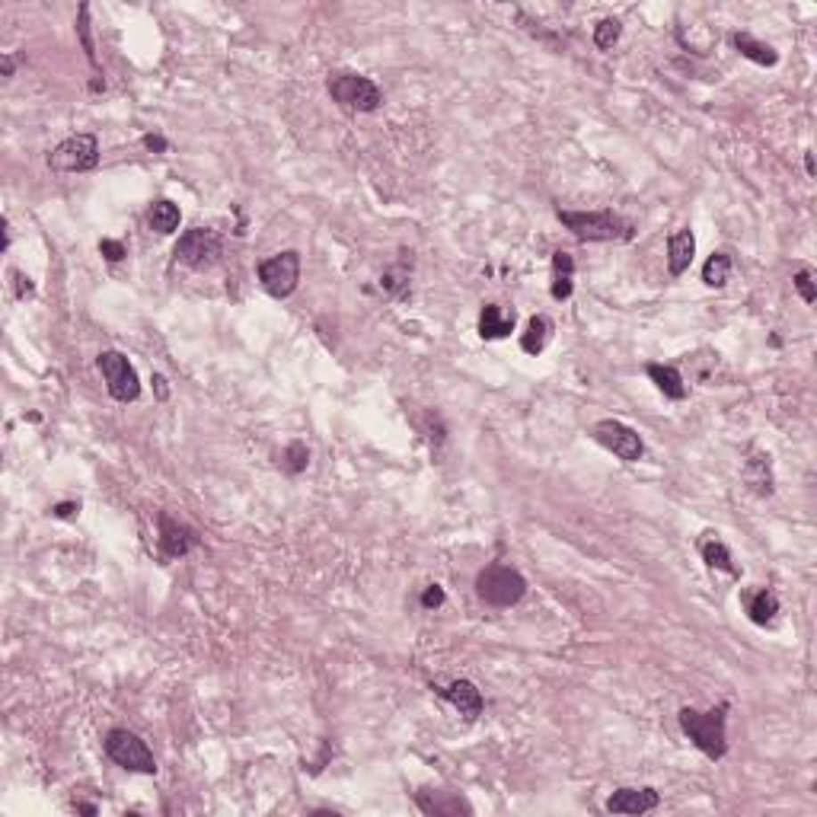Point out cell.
<instances>
[{
	"label": "cell",
	"instance_id": "cell-1",
	"mask_svg": "<svg viewBox=\"0 0 817 817\" xmlns=\"http://www.w3.org/2000/svg\"><path fill=\"white\" fill-rule=\"evenodd\" d=\"M728 706L715 709H680V728L709 760H722L728 754Z\"/></svg>",
	"mask_w": 817,
	"mask_h": 817
},
{
	"label": "cell",
	"instance_id": "cell-2",
	"mask_svg": "<svg viewBox=\"0 0 817 817\" xmlns=\"http://www.w3.org/2000/svg\"><path fill=\"white\" fill-rule=\"evenodd\" d=\"M559 221L584 243H610V240H633V224L617 211H562L556 208Z\"/></svg>",
	"mask_w": 817,
	"mask_h": 817
},
{
	"label": "cell",
	"instance_id": "cell-3",
	"mask_svg": "<svg viewBox=\"0 0 817 817\" xmlns=\"http://www.w3.org/2000/svg\"><path fill=\"white\" fill-rule=\"evenodd\" d=\"M476 594L489 607H514L520 597L527 594V581L518 568L492 562L476 575Z\"/></svg>",
	"mask_w": 817,
	"mask_h": 817
},
{
	"label": "cell",
	"instance_id": "cell-4",
	"mask_svg": "<svg viewBox=\"0 0 817 817\" xmlns=\"http://www.w3.org/2000/svg\"><path fill=\"white\" fill-rule=\"evenodd\" d=\"M326 86H329V96H332L342 109H348V112H377L383 102L380 86L364 74H348V70H342V74L329 77Z\"/></svg>",
	"mask_w": 817,
	"mask_h": 817
},
{
	"label": "cell",
	"instance_id": "cell-5",
	"mask_svg": "<svg viewBox=\"0 0 817 817\" xmlns=\"http://www.w3.org/2000/svg\"><path fill=\"white\" fill-rule=\"evenodd\" d=\"M106 754L115 766H122L128 772H144V776H153L157 772V760H153L151 748L144 744V738L128 728H112L106 734Z\"/></svg>",
	"mask_w": 817,
	"mask_h": 817
},
{
	"label": "cell",
	"instance_id": "cell-6",
	"mask_svg": "<svg viewBox=\"0 0 817 817\" xmlns=\"http://www.w3.org/2000/svg\"><path fill=\"white\" fill-rule=\"evenodd\" d=\"M173 252H176V259L183 262V266L201 272V268H211L214 262L221 259L224 240H221V233L211 230V227H192V230H185L183 237H179V243Z\"/></svg>",
	"mask_w": 817,
	"mask_h": 817
},
{
	"label": "cell",
	"instance_id": "cell-7",
	"mask_svg": "<svg viewBox=\"0 0 817 817\" xmlns=\"http://www.w3.org/2000/svg\"><path fill=\"white\" fill-rule=\"evenodd\" d=\"M100 163V141L93 135H74L48 153V167L54 173H90Z\"/></svg>",
	"mask_w": 817,
	"mask_h": 817
},
{
	"label": "cell",
	"instance_id": "cell-8",
	"mask_svg": "<svg viewBox=\"0 0 817 817\" xmlns=\"http://www.w3.org/2000/svg\"><path fill=\"white\" fill-rule=\"evenodd\" d=\"M300 282V252L294 249H284L272 259L259 262V284L266 288V294L272 298H290L298 290Z\"/></svg>",
	"mask_w": 817,
	"mask_h": 817
},
{
	"label": "cell",
	"instance_id": "cell-9",
	"mask_svg": "<svg viewBox=\"0 0 817 817\" xmlns=\"http://www.w3.org/2000/svg\"><path fill=\"white\" fill-rule=\"evenodd\" d=\"M96 364H100L102 377H106V390L115 403H135L141 396L138 371L131 367V361L122 352H102Z\"/></svg>",
	"mask_w": 817,
	"mask_h": 817
},
{
	"label": "cell",
	"instance_id": "cell-10",
	"mask_svg": "<svg viewBox=\"0 0 817 817\" xmlns=\"http://www.w3.org/2000/svg\"><path fill=\"white\" fill-rule=\"evenodd\" d=\"M591 435L604 444L607 451L617 453L619 460H626V463H635V460H641V453H645V444H641L639 431L629 428V425H623V421H617V419L597 421Z\"/></svg>",
	"mask_w": 817,
	"mask_h": 817
},
{
	"label": "cell",
	"instance_id": "cell-11",
	"mask_svg": "<svg viewBox=\"0 0 817 817\" xmlns=\"http://www.w3.org/2000/svg\"><path fill=\"white\" fill-rule=\"evenodd\" d=\"M199 546V534L179 520H173L169 514H160V550L167 559H183Z\"/></svg>",
	"mask_w": 817,
	"mask_h": 817
},
{
	"label": "cell",
	"instance_id": "cell-12",
	"mask_svg": "<svg viewBox=\"0 0 817 817\" xmlns=\"http://www.w3.org/2000/svg\"><path fill=\"white\" fill-rule=\"evenodd\" d=\"M415 805L431 817H460V814L470 817L473 814V805L466 802L460 792H431V788H425V792H415Z\"/></svg>",
	"mask_w": 817,
	"mask_h": 817
},
{
	"label": "cell",
	"instance_id": "cell-13",
	"mask_svg": "<svg viewBox=\"0 0 817 817\" xmlns=\"http://www.w3.org/2000/svg\"><path fill=\"white\" fill-rule=\"evenodd\" d=\"M661 805V795L655 788H617L607 798V811L610 814H649Z\"/></svg>",
	"mask_w": 817,
	"mask_h": 817
},
{
	"label": "cell",
	"instance_id": "cell-14",
	"mask_svg": "<svg viewBox=\"0 0 817 817\" xmlns=\"http://www.w3.org/2000/svg\"><path fill=\"white\" fill-rule=\"evenodd\" d=\"M441 696L466 718V722H476V718L482 715V706H486L482 703V693L476 690V683H470V680H453V683H447V687L441 690Z\"/></svg>",
	"mask_w": 817,
	"mask_h": 817
},
{
	"label": "cell",
	"instance_id": "cell-15",
	"mask_svg": "<svg viewBox=\"0 0 817 817\" xmlns=\"http://www.w3.org/2000/svg\"><path fill=\"white\" fill-rule=\"evenodd\" d=\"M696 256V237L690 227H680L674 230L671 237H667V272H671L674 278H680L683 272L690 268V262H693Z\"/></svg>",
	"mask_w": 817,
	"mask_h": 817
},
{
	"label": "cell",
	"instance_id": "cell-16",
	"mask_svg": "<svg viewBox=\"0 0 817 817\" xmlns=\"http://www.w3.org/2000/svg\"><path fill=\"white\" fill-rule=\"evenodd\" d=\"M514 332V310H504L498 304H486L479 314V336L482 339H504Z\"/></svg>",
	"mask_w": 817,
	"mask_h": 817
},
{
	"label": "cell",
	"instance_id": "cell-17",
	"mask_svg": "<svg viewBox=\"0 0 817 817\" xmlns=\"http://www.w3.org/2000/svg\"><path fill=\"white\" fill-rule=\"evenodd\" d=\"M744 482H748L756 495H770L772 492V466H770V457H766V453L750 451V457L744 460Z\"/></svg>",
	"mask_w": 817,
	"mask_h": 817
},
{
	"label": "cell",
	"instance_id": "cell-18",
	"mask_svg": "<svg viewBox=\"0 0 817 817\" xmlns=\"http://www.w3.org/2000/svg\"><path fill=\"white\" fill-rule=\"evenodd\" d=\"M575 259H572V252H552V288H550V294L556 300H568L572 298V290H575Z\"/></svg>",
	"mask_w": 817,
	"mask_h": 817
},
{
	"label": "cell",
	"instance_id": "cell-19",
	"mask_svg": "<svg viewBox=\"0 0 817 817\" xmlns=\"http://www.w3.org/2000/svg\"><path fill=\"white\" fill-rule=\"evenodd\" d=\"M645 374L651 377V383H655L658 390L665 393L667 399H687V383H683V374H680L677 367L671 364H649L645 367Z\"/></svg>",
	"mask_w": 817,
	"mask_h": 817
},
{
	"label": "cell",
	"instance_id": "cell-20",
	"mask_svg": "<svg viewBox=\"0 0 817 817\" xmlns=\"http://www.w3.org/2000/svg\"><path fill=\"white\" fill-rule=\"evenodd\" d=\"M699 552H703V562L709 568H718V572H728V575H741V568L734 566L731 552H728V546L722 540H715V534H706V540L699 543Z\"/></svg>",
	"mask_w": 817,
	"mask_h": 817
},
{
	"label": "cell",
	"instance_id": "cell-21",
	"mask_svg": "<svg viewBox=\"0 0 817 817\" xmlns=\"http://www.w3.org/2000/svg\"><path fill=\"white\" fill-rule=\"evenodd\" d=\"M731 42H734V48H738L744 58H750L754 64H766V68H772V64L780 61L776 48L766 45V42H760V38H754L750 32H734Z\"/></svg>",
	"mask_w": 817,
	"mask_h": 817
},
{
	"label": "cell",
	"instance_id": "cell-22",
	"mask_svg": "<svg viewBox=\"0 0 817 817\" xmlns=\"http://www.w3.org/2000/svg\"><path fill=\"white\" fill-rule=\"evenodd\" d=\"M744 604H748V617L754 619L756 626L772 623L776 613H780V600H776V594H772L770 588H760V591H754V594H748L744 597Z\"/></svg>",
	"mask_w": 817,
	"mask_h": 817
},
{
	"label": "cell",
	"instance_id": "cell-23",
	"mask_svg": "<svg viewBox=\"0 0 817 817\" xmlns=\"http://www.w3.org/2000/svg\"><path fill=\"white\" fill-rule=\"evenodd\" d=\"M550 336H552V323L546 316H534L527 323V329H524V336H520V348L527 355H540L546 348V342H550Z\"/></svg>",
	"mask_w": 817,
	"mask_h": 817
},
{
	"label": "cell",
	"instance_id": "cell-24",
	"mask_svg": "<svg viewBox=\"0 0 817 817\" xmlns=\"http://www.w3.org/2000/svg\"><path fill=\"white\" fill-rule=\"evenodd\" d=\"M179 208L173 205V201H167V199H160V201H153L151 205V214H147V221H151V227L157 230V233H173V230L179 227Z\"/></svg>",
	"mask_w": 817,
	"mask_h": 817
},
{
	"label": "cell",
	"instance_id": "cell-25",
	"mask_svg": "<svg viewBox=\"0 0 817 817\" xmlns=\"http://www.w3.org/2000/svg\"><path fill=\"white\" fill-rule=\"evenodd\" d=\"M728 278H731V256L728 252H712L703 266V282L709 288H725Z\"/></svg>",
	"mask_w": 817,
	"mask_h": 817
},
{
	"label": "cell",
	"instance_id": "cell-26",
	"mask_svg": "<svg viewBox=\"0 0 817 817\" xmlns=\"http://www.w3.org/2000/svg\"><path fill=\"white\" fill-rule=\"evenodd\" d=\"M380 288H383V294H390V298H403L405 290H409V268L405 266L387 268L380 278Z\"/></svg>",
	"mask_w": 817,
	"mask_h": 817
},
{
	"label": "cell",
	"instance_id": "cell-27",
	"mask_svg": "<svg viewBox=\"0 0 817 817\" xmlns=\"http://www.w3.org/2000/svg\"><path fill=\"white\" fill-rule=\"evenodd\" d=\"M306 463H310V451H306V444L304 441H290L288 451H284L282 466L288 470L290 476H298V473H304V470H306Z\"/></svg>",
	"mask_w": 817,
	"mask_h": 817
},
{
	"label": "cell",
	"instance_id": "cell-28",
	"mask_svg": "<svg viewBox=\"0 0 817 817\" xmlns=\"http://www.w3.org/2000/svg\"><path fill=\"white\" fill-rule=\"evenodd\" d=\"M619 36H623V23H619V20H600V23L594 26V45L600 48V52L617 45Z\"/></svg>",
	"mask_w": 817,
	"mask_h": 817
},
{
	"label": "cell",
	"instance_id": "cell-29",
	"mask_svg": "<svg viewBox=\"0 0 817 817\" xmlns=\"http://www.w3.org/2000/svg\"><path fill=\"white\" fill-rule=\"evenodd\" d=\"M77 36L84 42V52L90 58V64H96V48H93V38H90V7H80V20H77Z\"/></svg>",
	"mask_w": 817,
	"mask_h": 817
},
{
	"label": "cell",
	"instance_id": "cell-30",
	"mask_svg": "<svg viewBox=\"0 0 817 817\" xmlns=\"http://www.w3.org/2000/svg\"><path fill=\"white\" fill-rule=\"evenodd\" d=\"M792 284H795V290L802 294L805 304H814V300H817V290H814V278H811L808 268H798V272H795V278H792Z\"/></svg>",
	"mask_w": 817,
	"mask_h": 817
},
{
	"label": "cell",
	"instance_id": "cell-31",
	"mask_svg": "<svg viewBox=\"0 0 817 817\" xmlns=\"http://www.w3.org/2000/svg\"><path fill=\"white\" fill-rule=\"evenodd\" d=\"M100 252L106 256L109 262H122L125 256H128L125 243H118V240H100Z\"/></svg>",
	"mask_w": 817,
	"mask_h": 817
},
{
	"label": "cell",
	"instance_id": "cell-32",
	"mask_svg": "<svg viewBox=\"0 0 817 817\" xmlns=\"http://www.w3.org/2000/svg\"><path fill=\"white\" fill-rule=\"evenodd\" d=\"M441 604H444V591L437 588V584H428L425 594H421V607H425V610H437Z\"/></svg>",
	"mask_w": 817,
	"mask_h": 817
},
{
	"label": "cell",
	"instance_id": "cell-33",
	"mask_svg": "<svg viewBox=\"0 0 817 817\" xmlns=\"http://www.w3.org/2000/svg\"><path fill=\"white\" fill-rule=\"evenodd\" d=\"M77 511H80V502H61V504H54L52 508L54 518H74Z\"/></svg>",
	"mask_w": 817,
	"mask_h": 817
},
{
	"label": "cell",
	"instance_id": "cell-34",
	"mask_svg": "<svg viewBox=\"0 0 817 817\" xmlns=\"http://www.w3.org/2000/svg\"><path fill=\"white\" fill-rule=\"evenodd\" d=\"M144 147H147V151H153V153H163V151H167V141H163L160 135H144Z\"/></svg>",
	"mask_w": 817,
	"mask_h": 817
},
{
	"label": "cell",
	"instance_id": "cell-35",
	"mask_svg": "<svg viewBox=\"0 0 817 817\" xmlns=\"http://www.w3.org/2000/svg\"><path fill=\"white\" fill-rule=\"evenodd\" d=\"M13 278L20 284H16V298H26V294H32V282L26 275H20V272H13Z\"/></svg>",
	"mask_w": 817,
	"mask_h": 817
},
{
	"label": "cell",
	"instance_id": "cell-36",
	"mask_svg": "<svg viewBox=\"0 0 817 817\" xmlns=\"http://www.w3.org/2000/svg\"><path fill=\"white\" fill-rule=\"evenodd\" d=\"M153 387H157V399H169V387L160 374H153Z\"/></svg>",
	"mask_w": 817,
	"mask_h": 817
},
{
	"label": "cell",
	"instance_id": "cell-37",
	"mask_svg": "<svg viewBox=\"0 0 817 817\" xmlns=\"http://www.w3.org/2000/svg\"><path fill=\"white\" fill-rule=\"evenodd\" d=\"M13 70H16V61H13V54H4V77H13Z\"/></svg>",
	"mask_w": 817,
	"mask_h": 817
},
{
	"label": "cell",
	"instance_id": "cell-38",
	"mask_svg": "<svg viewBox=\"0 0 817 817\" xmlns=\"http://www.w3.org/2000/svg\"><path fill=\"white\" fill-rule=\"evenodd\" d=\"M805 167H808V176H814V157L811 153H805Z\"/></svg>",
	"mask_w": 817,
	"mask_h": 817
}]
</instances>
